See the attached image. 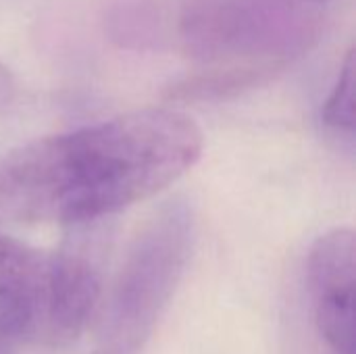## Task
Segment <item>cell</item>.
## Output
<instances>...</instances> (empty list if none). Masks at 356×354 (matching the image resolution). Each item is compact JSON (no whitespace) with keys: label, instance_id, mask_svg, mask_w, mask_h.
<instances>
[{"label":"cell","instance_id":"cell-1","mask_svg":"<svg viewBox=\"0 0 356 354\" xmlns=\"http://www.w3.org/2000/svg\"><path fill=\"white\" fill-rule=\"evenodd\" d=\"M200 152L188 115L125 113L13 150L0 163V211L25 223H92L161 192Z\"/></svg>","mask_w":356,"mask_h":354},{"label":"cell","instance_id":"cell-2","mask_svg":"<svg viewBox=\"0 0 356 354\" xmlns=\"http://www.w3.org/2000/svg\"><path fill=\"white\" fill-rule=\"evenodd\" d=\"M100 294V267L83 246L44 252L0 238V336L13 344L75 342L96 313Z\"/></svg>","mask_w":356,"mask_h":354},{"label":"cell","instance_id":"cell-3","mask_svg":"<svg viewBox=\"0 0 356 354\" xmlns=\"http://www.w3.org/2000/svg\"><path fill=\"white\" fill-rule=\"evenodd\" d=\"M194 244V213L171 200L134 238L104 303L94 354H142L169 307Z\"/></svg>","mask_w":356,"mask_h":354},{"label":"cell","instance_id":"cell-4","mask_svg":"<svg viewBox=\"0 0 356 354\" xmlns=\"http://www.w3.org/2000/svg\"><path fill=\"white\" fill-rule=\"evenodd\" d=\"M313 323L330 354H355V232L336 227L317 238L307 265Z\"/></svg>","mask_w":356,"mask_h":354},{"label":"cell","instance_id":"cell-5","mask_svg":"<svg viewBox=\"0 0 356 354\" xmlns=\"http://www.w3.org/2000/svg\"><path fill=\"white\" fill-rule=\"evenodd\" d=\"M321 117L325 125L338 131H346V134L355 131V54L353 52L346 56V63L340 69L336 88L330 94Z\"/></svg>","mask_w":356,"mask_h":354},{"label":"cell","instance_id":"cell-6","mask_svg":"<svg viewBox=\"0 0 356 354\" xmlns=\"http://www.w3.org/2000/svg\"><path fill=\"white\" fill-rule=\"evenodd\" d=\"M15 94V83H13V75L8 73V69L0 63V108L6 106L10 102Z\"/></svg>","mask_w":356,"mask_h":354},{"label":"cell","instance_id":"cell-7","mask_svg":"<svg viewBox=\"0 0 356 354\" xmlns=\"http://www.w3.org/2000/svg\"><path fill=\"white\" fill-rule=\"evenodd\" d=\"M15 344L10 340H6L4 336H0V354H13Z\"/></svg>","mask_w":356,"mask_h":354},{"label":"cell","instance_id":"cell-8","mask_svg":"<svg viewBox=\"0 0 356 354\" xmlns=\"http://www.w3.org/2000/svg\"><path fill=\"white\" fill-rule=\"evenodd\" d=\"M315 2H319V0H315Z\"/></svg>","mask_w":356,"mask_h":354}]
</instances>
